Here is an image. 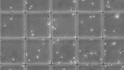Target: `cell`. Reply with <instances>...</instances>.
<instances>
[{
  "instance_id": "obj_6",
  "label": "cell",
  "mask_w": 124,
  "mask_h": 70,
  "mask_svg": "<svg viewBox=\"0 0 124 70\" xmlns=\"http://www.w3.org/2000/svg\"><path fill=\"white\" fill-rule=\"evenodd\" d=\"M77 64H103V38L77 39Z\"/></svg>"
},
{
  "instance_id": "obj_19",
  "label": "cell",
  "mask_w": 124,
  "mask_h": 70,
  "mask_svg": "<svg viewBox=\"0 0 124 70\" xmlns=\"http://www.w3.org/2000/svg\"><path fill=\"white\" fill-rule=\"evenodd\" d=\"M1 70H26V65H0Z\"/></svg>"
},
{
  "instance_id": "obj_14",
  "label": "cell",
  "mask_w": 124,
  "mask_h": 70,
  "mask_svg": "<svg viewBox=\"0 0 124 70\" xmlns=\"http://www.w3.org/2000/svg\"><path fill=\"white\" fill-rule=\"evenodd\" d=\"M51 13H77V0H51Z\"/></svg>"
},
{
  "instance_id": "obj_9",
  "label": "cell",
  "mask_w": 124,
  "mask_h": 70,
  "mask_svg": "<svg viewBox=\"0 0 124 70\" xmlns=\"http://www.w3.org/2000/svg\"><path fill=\"white\" fill-rule=\"evenodd\" d=\"M103 38H124V12L103 13Z\"/></svg>"
},
{
  "instance_id": "obj_15",
  "label": "cell",
  "mask_w": 124,
  "mask_h": 70,
  "mask_svg": "<svg viewBox=\"0 0 124 70\" xmlns=\"http://www.w3.org/2000/svg\"><path fill=\"white\" fill-rule=\"evenodd\" d=\"M103 13L124 12V0H102Z\"/></svg>"
},
{
  "instance_id": "obj_13",
  "label": "cell",
  "mask_w": 124,
  "mask_h": 70,
  "mask_svg": "<svg viewBox=\"0 0 124 70\" xmlns=\"http://www.w3.org/2000/svg\"><path fill=\"white\" fill-rule=\"evenodd\" d=\"M0 2V13H25V0H1Z\"/></svg>"
},
{
  "instance_id": "obj_11",
  "label": "cell",
  "mask_w": 124,
  "mask_h": 70,
  "mask_svg": "<svg viewBox=\"0 0 124 70\" xmlns=\"http://www.w3.org/2000/svg\"><path fill=\"white\" fill-rule=\"evenodd\" d=\"M51 13V0H25V13Z\"/></svg>"
},
{
  "instance_id": "obj_7",
  "label": "cell",
  "mask_w": 124,
  "mask_h": 70,
  "mask_svg": "<svg viewBox=\"0 0 124 70\" xmlns=\"http://www.w3.org/2000/svg\"><path fill=\"white\" fill-rule=\"evenodd\" d=\"M0 40V65H26V39Z\"/></svg>"
},
{
  "instance_id": "obj_2",
  "label": "cell",
  "mask_w": 124,
  "mask_h": 70,
  "mask_svg": "<svg viewBox=\"0 0 124 70\" xmlns=\"http://www.w3.org/2000/svg\"><path fill=\"white\" fill-rule=\"evenodd\" d=\"M25 15L26 39H51V13Z\"/></svg>"
},
{
  "instance_id": "obj_10",
  "label": "cell",
  "mask_w": 124,
  "mask_h": 70,
  "mask_svg": "<svg viewBox=\"0 0 124 70\" xmlns=\"http://www.w3.org/2000/svg\"><path fill=\"white\" fill-rule=\"evenodd\" d=\"M103 64L124 65V38H103Z\"/></svg>"
},
{
  "instance_id": "obj_1",
  "label": "cell",
  "mask_w": 124,
  "mask_h": 70,
  "mask_svg": "<svg viewBox=\"0 0 124 70\" xmlns=\"http://www.w3.org/2000/svg\"><path fill=\"white\" fill-rule=\"evenodd\" d=\"M77 38H103V13H77Z\"/></svg>"
},
{
  "instance_id": "obj_5",
  "label": "cell",
  "mask_w": 124,
  "mask_h": 70,
  "mask_svg": "<svg viewBox=\"0 0 124 70\" xmlns=\"http://www.w3.org/2000/svg\"><path fill=\"white\" fill-rule=\"evenodd\" d=\"M77 64L76 39H51V64Z\"/></svg>"
},
{
  "instance_id": "obj_3",
  "label": "cell",
  "mask_w": 124,
  "mask_h": 70,
  "mask_svg": "<svg viewBox=\"0 0 124 70\" xmlns=\"http://www.w3.org/2000/svg\"><path fill=\"white\" fill-rule=\"evenodd\" d=\"M77 38V13H51V39Z\"/></svg>"
},
{
  "instance_id": "obj_18",
  "label": "cell",
  "mask_w": 124,
  "mask_h": 70,
  "mask_svg": "<svg viewBox=\"0 0 124 70\" xmlns=\"http://www.w3.org/2000/svg\"><path fill=\"white\" fill-rule=\"evenodd\" d=\"M51 70V64L26 65V70Z\"/></svg>"
},
{
  "instance_id": "obj_4",
  "label": "cell",
  "mask_w": 124,
  "mask_h": 70,
  "mask_svg": "<svg viewBox=\"0 0 124 70\" xmlns=\"http://www.w3.org/2000/svg\"><path fill=\"white\" fill-rule=\"evenodd\" d=\"M51 64V39H26V65Z\"/></svg>"
},
{
  "instance_id": "obj_12",
  "label": "cell",
  "mask_w": 124,
  "mask_h": 70,
  "mask_svg": "<svg viewBox=\"0 0 124 70\" xmlns=\"http://www.w3.org/2000/svg\"><path fill=\"white\" fill-rule=\"evenodd\" d=\"M77 13H103L102 0H77Z\"/></svg>"
},
{
  "instance_id": "obj_8",
  "label": "cell",
  "mask_w": 124,
  "mask_h": 70,
  "mask_svg": "<svg viewBox=\"0 0 124 70\" xmlns=\"http://www.w3.org/2000/svg\"><path fill=\"white\" fill-rule=\"evenodd\" d=\"M0 39H26L25 13H0Z\"/></svg>"
},
{
  "instance_id": "obj_17",
  "label": "cell",
  "mask_w": 124,
  "mask_h": 70,
  "mask_svg": "<svg viewBox=\"0 0 124 70\" xmlns=\"http://www.w3.org/2000/svg\"><path fill=\"white\" fill-rule=\"evenodd\" d=\"M78 70H103V64H77Z\"/></svg>"
},
{
  "instance_id": "obj_16",
  "label": "cell",
  "mask_w": 124,
  "mask_h": 70,
  "mask_svg": "<svg viewBox=\"0 0 124 70\" xmlns=\"http://www.w3.org/2000/svg\"><path fill=\"white\" fill-rule=\"evenodd\" d=\"M52 70H77V64H51Z\"/></svg>"
},
{
  "instance_id": "obj_20",
  "label": "cell",
  "mask_w": 124,
  "mask_h": 70,
  "mask_svg": "<svg viewBox=\"0 0 124 70\" xmlns=\"http://www.w3.org/2000/svg\"><path fill=\"white\" fill-rule=\"evenodd\" d=\"M124 70L123 64H103V70Z\"/></svg>"
}]
</instances>
